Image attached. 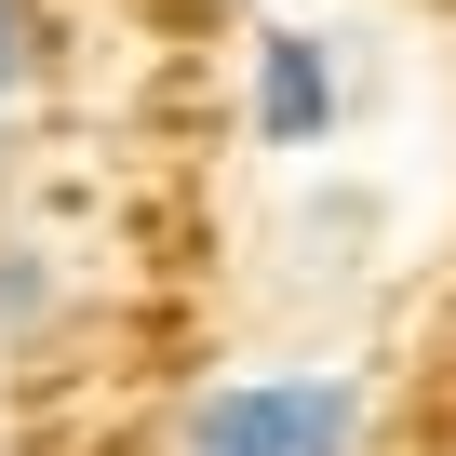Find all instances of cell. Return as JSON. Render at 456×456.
<instances>
[{"label": "cell", "mask_w": 456, "mask_h": 456, "mask_svg": "<svg viewBox=\"0 0 456 456\" xmlns=\"http://www.w3.org/2000/svg\"><path fill=\"white\" fill-rule=\"evenodd\" d=\"M41 322H54V256L0 228V336H41Z\"/></svg>", "instance_id": "cell-3"}, {"label": "cell", "mask_w": 456, "mask_h": 456, "mask_svg": "<svg viewBox=\"0 0 456 456\" xmlns=\"http://www.w3.org/2000/svg\"><path fill=\"white\" fill-rule=\"evenodd\" d=\"M28 68H41V14H28V0H0V108L28 94Z\"/></svg>", "instance_id": "cell-4"}, {"label": "cell", "mask_w": 456, "mask_h": 456, "mask_svg": "<svg viewBox=\"0 0 456 456\" xmlns=\"http://www.w3.org/2000/svg\"><path fill=\"white\" fill-rule=\"evenodd\" d=\"M256 134L282 161H309L336 134V41H309V28H269L256 41Z\"/></svg>", "instance_id": "cell-2"}, {"label": "cell", "mask_w": 456, "mask_h": 456, "mask_svg": "<svg viewBox=\"0 0 456 456\" xmlns=\"http://www.w3.org/2000/svg\"><path fill=\"white\" fill-rule=\"evenodd\" d=\"M376 389L336 362H269V376H215L175 429V456H362Z\"/></svg>", "instance_id": "cell-1"}]
</instances>
